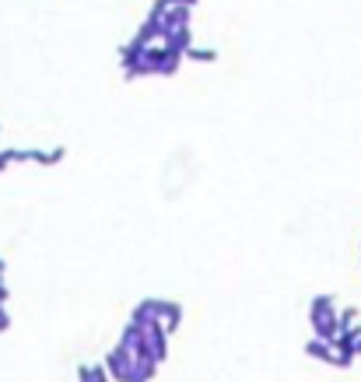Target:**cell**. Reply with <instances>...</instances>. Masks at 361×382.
<instances>
[{"instance_id": "3957f363", "label": "cell", "mask_w": 361, "mask_h": 382, "mask_svg": "<svg viewBox=\"0 0 361 382\" xmlns=\"http://www.w3.org/2000/svg\"><path fill=\"white\" fill-rule=\"evenodd\" d=\"M0 274H4V263H0Z\"/></svg>"}, {"instance_id": "7a4b0ae2", "label": "cell", "mask_w": 361, "mask_h": 382, "mask_svg": "<svg viewBox=\"0 0 361 382\" xmlns=\"http://www.w3.org/2000/svg\"><path fill=\"white\" fill-rule=\"evenodd\" d=\"M8 326H11V319H8V312H4V309H0V330H8Z\"/></svg>"}, {"instance_id": "6da1fadb", "label": "cell", "mask_w": 361, "mask_h": 382, "mask_svg": "<svg viewBox=\"0 0 361 382\" xmlns=\"http://www.w3.org/2000/svg\"><path fill=\"white\" fill-rule=\"evenodd\" d=\"M312 326H316V340H326L333 344L340 337V323H337V312H333V298L319 295L312 302Z\"/></svg>"}]
</instances>
